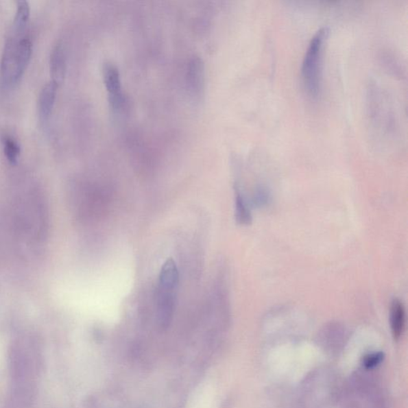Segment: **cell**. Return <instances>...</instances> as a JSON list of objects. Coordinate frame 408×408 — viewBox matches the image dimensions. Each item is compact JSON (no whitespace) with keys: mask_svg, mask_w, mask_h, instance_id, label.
Masks as SVG:
<instances>
[{"mask_svg":"<svg viewBox=\"0 0 408 408\" xmlns=\"http://www.w3.org/2000/svg\"><path fill=\"white\" fill-rule=\"evenodd\" d=\"M32 53V42L23 33L8 32L0 71L5 85L16 83L25 71Z\"/></svg>","mask_w":408,"mask_h":408,"instance_id":"1","label":"cell"},{"mask_svg":"<svg viewBox=\"0 0 408 408\" xmlns=\"http://www.w3.org/2000/svg\"><path fill=\"white\" fill-rule=\"evenodd\" d=\"M328 28L322 27L314 34L304 55L302 66V77L308 95L317 98L322 91V57Z\"/></svg>","mask_w":408,"mask_h":408,"instance_id":"2","label":"cell"},{"mask_svg":"<svg viewBox=\"0 0 408 408\" xmlns=\"http://www.w3.org/2000/svg\"><path fill=\"white\" fill-rule=\"evenodd\" d=\"M103 80L112 109L117 111L121 110L125 104V97L122 91L120 71L115 64H105L103 67Z\"/></svg>","mask_w":408,"mask_h":408,"instance_id":"3","label":"cell"},{"mask_svg":"<svg viewBox=\"0 0 408 408\" xmlns=\"http://www.w3.org/2000/svg\"><path fill=\"white\" fill-rule=\"evenodd\" d=\"M187 83L191 95L196 99H200L204 95L205 67L202 58L196 56L191 58L187 72Z\"/></svg>","mask_w":408,"mask_h":408,"instance_id":"4","label":"cell"},{"mask_svg":"<svg viewBox=\"0 0 408 408\" xmlns=\"http://www.w3.org/2000/svg\"><path fill=\"white\" fill-rule=\"evenodd\" d=\"M157 317L162 328H168L175 311L174 291L158 287L156 294Z\"/></svg>","mask_w":408,"mask_h":408,"instance_id":"5","label":"cell"},{"mask_svg":"<svg viewBox=\"0 0 408 408\" xmlns=\"http://www.w3.org/2000/svg\"><path fill=\"white\" fill-rule=\"evenodd\" d=\"M58 84L53 80L49 81L39 92L38 99V115L39 120L46 122L50 118L55 104Z\"/></svg>","mask_w":408,"mask_h":408,"instance_id":"6","label":"cell"},{"mask_svg":"<svg viewBox=\"0 0 408 408\" xmlns=\"http://www.w3.org/2000/svg\"><path fill=\"white\" fill-rule=\"evenodd\" d=\"M50 68L52 77L51 80L58 83V85L62 84L66 75L67 60L65 50H64L61 43H58L52 49L50 58Z\"/></svg>","mask_w":408,"mask_h":408,"instance_id":"7","label":"cell"},{"mask_svg":"<svg viewBox=\"0 0 408 408\" xmlns=\"http://www.w3.org/2000/svg\"><path fill=\"white\" fill-rule=\"evenodd\" d=\"M179 283V272L173 259H169L162 267L160 274L159 287L175 291Z\"/></svg>","mask_w":408,"mask_h":408,"instance_id":"8","label":"cell"},{"mask_svg":"<svg viewBox=\"0 0 408 408\" xmlns=\"http://www.w3.org/2000/svg\"><path fill=\"white\" fill-rule=\"evenodd\" d=\"M405 327V311L404 306L398 299L392 302L391 308V328L396 340L399 339Z\"/></svg>","mask_w":408,"mask_h":408,"instance_id":"9","label":"cell"},{"mask_svg":"<svg viewBox=\"0 0 408 408\" xmlns=\"http://www.w3.org/2000/svg\"><path fill=\"white\" fill-rule=\"evenodd\" d=\"M1 140L5 156L11 163H16L21 152V145L19 144L18 141L14 136L6 134V132L3 134Z\"/></svg>","mask_w":408,"mask_h":408,"instance_id":"10","label":"cell"},{"mask_svg":"<svg viewBox=\"0 0 408 408\" xmlns=\"http://www.w3.org/2000/svg\"><path fill=\"white\" fill-rule=\"evenodd\" d=\"M235 216L239 224L248 225L252 222V214L239 189H236L235 193Z\"/></svg>","mask_w":408,"mask_h":408,"instance_id":"11","label":"cell"},{"mask_svg":"<svg viewBox=\"0 0 408 408\" xmlns=\"http://www.w3.org/2000/svg\"><path fill=\"white\" fill-rule=\"evenodd\" d=\"M383 359H385V354L381 352L368 354V355L363 358V365L367 370H371V368L379 365L383 361Z\"/></svg>","mask_w":408,"mask_h":408,"instance_id":"12","label":"cell"}]
</instances>
